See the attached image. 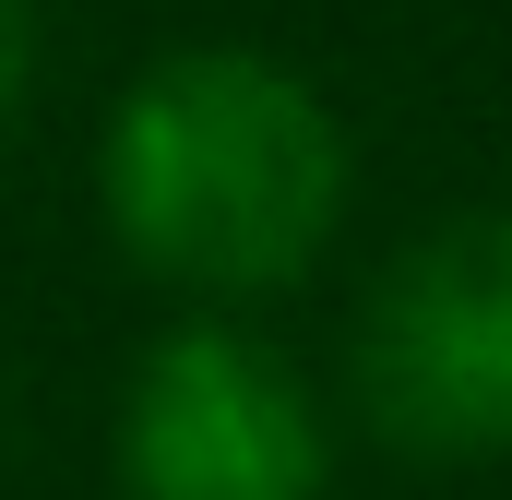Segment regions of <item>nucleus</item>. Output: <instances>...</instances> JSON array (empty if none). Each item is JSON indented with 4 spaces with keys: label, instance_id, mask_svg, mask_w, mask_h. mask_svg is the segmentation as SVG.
Segmentation results:
<instances>
[{
    "label": "nucleus",
    "instance_id": "1",
    "mask_svg": "<svg viewBox=\"0 0 512 500\" xmlns=\"http://www.w3.org/2000/svg\"><path fill=\"white\" fill-rule=\"evenodd\" d=\"M108 239L179 298H274L346 227V120L262 48H167L96 143Z\"/></svg>",
    "mask_w": 512,
    "mask_h": 500
},
{
    "label": "nucleus",
    "instance_id": "2",
    "mask_svg": "<svg viewBox=\"0 0 512 500\" xmlns=\"http://www.w3.org/2000/svg\"><path fill=\"white\" fill-rule=\"evenodd\" d=\"M346 393L405 465L512 453V203L441 215L370 274L346 322Z\"/></svg>",
    "mask_w": 512,
    "mask_h": 500
},
{
    "label": "nucleus",
    "instance_id": "3",
    "mask_svg": "<svg viewBox=\"0 0 512 500\" xmlns=\"http://www.w3.org/2000/svg\"><path fill=\"white\" fill-rule=\"evenodd\" d=\"M120 489L131 500H322L334 489V429L262 334L179 322L131 370Z\"/></svg>",
    "mask_w": 512,
    "mask_h": 500
},
{
    "label": "nucleus",
    "instance_id": "4",
    "mask_svg": "<svg viewBox=\"0 0 512 500\" xmlns=\"http://www.w3.org/2000/svg\"><path fill=\"white\" fill-rule=\"evenodd\" d=\"M24 84H36V0H0V131L24 108Z\"/></svg>",
    "mask_w": 512,
    "mask_h": 500
}]
</instances>
